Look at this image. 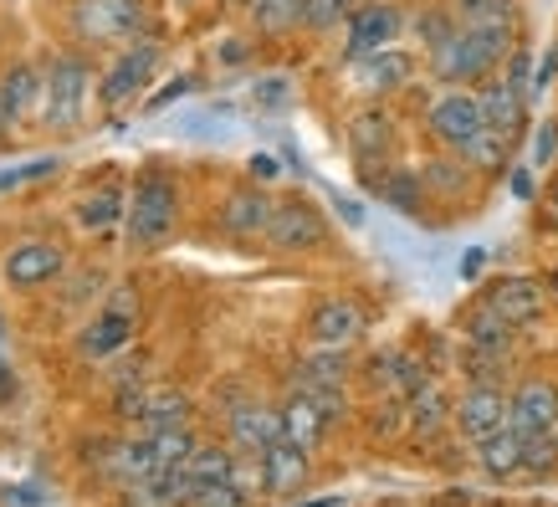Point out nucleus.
I'll use <instances>...</instances> for the list:
<instances>
[{"label":"nucleus","instance_id":"nucleus-1","mask_svg":"<svg viewBox=\"0 0 558 507\" xmlns=\"http://www.w3.org/2000/svg\"><path fill=\"white\" fill-rule=\"evenodd\" d=\"M512 36H492V32H472V26H457L446 36L430 57V72H436L446 87H472V83H487L492 72H502V62L512 57Z\"/></svg>","mask_w":558,"mask_h":507},{"label":"nucleus","instance_id":"nucleus-2","mask_svg":"<svg viewBox=\"0 0 558 507\" xmlns=\"http://www.w3.org/2000/svg\"><path fill=\"white\" fill-rule=\"evenodd\" d=\"M174 210H180V190H174L170 169H138L134 190H129V241L138 252H159L174 231Z\"/></svg>","mask_w":558,"mask_h":507},{"label":"nucleus","instance_id":"nucleus-3","mask_svg":"<svg viewBox=\"0 0 558 507\" xmlns=\"http://www.w3.org/2000/svg\"><path fill=\"white\" fill-rule=\"evenodd\" d=\"M87 77H93V68H87V57H77V51H57L47 62V72H41V123H51V129H77V119H83V102H87Z\"/></svg>","mask_w":558,"mask_h":507},{"label":"nucleus","instance_id":"nucleus-4","mask_svg":"<svg viewBox=\"0 0 558 507\" xmlns=\"http://www.w3.org/2000/svg\"><path fill=\"white\" fill-rule=\"evenodd\" d=\"M72 32L87 47H108V41H129V36L149 32V11L144 0H77L72 5Z\"/></svg>","mask_w":558,"mask_h":507},{"label":"nucleus","instance_id":"nucleus-5","mask_svg":"<svg viewBox=\"0 0 558 507\" xmlns=\"http://www.w3.org/2000/svg\"><path fill=\"white\" fill-rule=\"evenodd\" d=\"M425 129L436 144H446L451 154H461L482 129H487V113H482V98L472 87H446L430 108H425Z\"/></svg>","mask_w":558,"mask_h":507},{"label":"nucleus","instance_id":"nucleus-6","mask_svg":"<svg viewBox=\"0 0 558 507\" xmlns=\"http://www.w3.org/2000/svg\"><path fill=\"white\" fill-rule=\"evenodd\" d=\"M262 241H267L271 252H288V256L318 252L323 241H328V220H323V210L307 195H292V201H277Z\"/></svg>","mask_w":558,"mask_h":507},{"label":"nucleus","instance_id":"nucleus-7","mask_svg":"<svg viewBox=\"0 0 558 507\" xmlns=\"http://www.w3.org/2000/svg\"><path fill=\"white\" fill-rule=\"evenodd\" d=\"M400 32H405V11H400V5L364 0L354 16H349V26H343V57L359 62V57H369V51H385Z\"/></svg>","mask_w":558,"mask_h":507},{"label":"nucleus","instance_id":"nucleus-8","mask_svg":"<svg viewBox=\"0 0 558 507\" xmlns=\"http://www.w3.org/2000/svg\"><path fill=\"white\" fill-rule=\"evenodd\" d=\"M395 149V119H389L385 108H364L349 119V154H354L359 174H364V185H379V174H385V159Z\"/></svg>","mask_w":558,"mask_h":507},{"label":"nucleus","instance_id":"nucleus-9","mask_svg":"<svg viewBox=\"0 0 558 507\" xmlns=\"http://www.w3.org/2000/svg\"><path fill=\"white\" fill-rule=\"evenodd\" d=\"M508 410H512V395L502 385H466L461 400L451 406V421H457V431L476 446L482 436L508 425Z\"/></svg>","mask_w":558,"mask_h":507},{"label":"nucleus","instance_id":"nucleus-10","mask_svg":"<svg viewBox=\"0 0 558 507\" xmlns=\"http://www.w3.org/2000/svg\"><path fill=\"white\" fill-rule=\"evenodd\" d=\"M226 436H231L241 457H262L267 446L282 440V410L262 406V400H236L226 410Z\"/></svg>","mask_w":558,"mask_h":507},{"label":"nucleus","instance_id":"nucleus-11","mask_svg":"<svg viewBox=\"0 0 558 507\" xmlns=\"http://www.w3.org/2000/svg\"><path fill=\"white\" fill-rule=\"evenodd\" d=\"M154 72H159V47H154V41H134V47L108 68V77H102V102H108V108L134 102L138 93L154 83Z\"/></svg>","mask_w":558,"mask_h":507},{"label":"nucleus","instance_id":"nucleus-12","mask_svg":"<svg viewBox=\"0 0 558 507\" xmlns=\"http://www.w3.org/2000/svg\"><path fill=\"white\" fill-rule=\"evenodd\" d=\"M482 303H487L497 318H508L512 328H527V323L543 318V307H548V292H543L533 277H497V282H487Z\"/></svg>","mask_w":558,"mask_h":507},{"label":"nucleus","instance_id":"nucleus-13","mask_svg":"<svg viewBox=\"0 0 558 507\" xmlns=\"http://www.w3.org/2000/svg\"><path fill=\"white\" fill-rule=\"evenodd\" d=\"M508 425L518 431V436L558 431V385H548V379H523V385L512 389Z\"/></svg>","mask_w":558,"mask_h":507},{"label":"nucleus","instance_id":"nucleus-14","mask_svg":"<svg viewBox=\"0 0 558 507\" xmlns=\"http://www.w3.org/2000/svg\"><path fill=\"white\" fill-rule=\"evenodd\" d=\"M482 113H487V129H497V134L518 138L527 123V93L518 83H512L508 72H492L487 83H482Z\"/></svg>","mask_w":558,"mask_h":507},{"label":"nucleus","instance_id":"nucleus-15","mask_svg":"<svg viewBox=\"0 0 558 507\" xmlns=\"http://www.w3.org/2000/svg\"><path fill=\"white\" fill-rule=\"evenodd\" d=\"M271 210H277V201H271L267 190L256 185H241L226 195V205H220V231L236 241H252V237H267V220Z\"/></svg>","mask_w":558,"mask_h":507},{"label":"nucleus","instance_id":"nucleus-16","mask_svg":"<svg viewBox=\"0 0 558 507\" xmlns=\"http://www.w3.org/2000/svg\"><path fill=\"white\" fill-rule=\"evenodd\" d=\"M62 246L57 241H21L16 252L5 256V282L11 288H47V282H57V271H62Z\"/></svg>","mask_w":558,"mask_h":507},{"label":"nucleus","instance_id":"nucleus-17","mask_svg":"<svg viewBox=\"0 0 558 507\" xmlns=\"http://www.w3.org/2000/svg\"><path fill=\"white\" fill-rule=\"evenodd\" d=\"M364 307L354 303V298H323L318 307H313V318H307V334H313V343H328V349H349L359 334H364Z\"/></svg>","mask_w":558,"mask_h":507},{"label":"nucleus","instance_id":"nucleus-18","mask_svg":"<svg viewBox=\"0 0 558 507\" xmlns=\"http://www.w3.org/2000/svg\"><path fill=\"white\" fill-rule=\"evenodd\" d=\"M307 457H313V451L292 446L288 436L277 440V446H267V451H262V492H267V497H292V492H303L307 472H313Z\"/></svg>","mask_w":558,"mask_h":507},{"label":"nucleus","instance_id":"nucleus-19","mask_svg":"<svg viewBox=\"0 0 558 507\" xmlns=\"http://www.w3.org/2000/svg\"><path fill=\"white\" fill-rule=\"evenodd\" d=\"M415 77V57L400 47H385V51H369L354 62V83L364 93H400V87Z\"/></svg>","mask_w":558,"mask_h":507},{"label":"nucleus","instance_id":"nucleus-20","mask_svg":"<svg viewBox=\"0 0 558 507\" xmlns=\"http://www.w3.org/2000/svg\"><path fill=\"white\" fill-rule=\"evenodd\" d=\"M190 503V476L185 467H170V472H149L129 482V507H185Z\"/></svg>","mask_w":558,"mask_h":507},{"label":"nucleus","instance_id":"nucleus-21","mask_svg":"<svg viewBox=\"0 0 558 507\" xmlns=\"http://www.w3.org/2000/svg\"><path fill=\"white\" fill-rule=\"evenodd\" d=\"M282 436H288L292 446H303V451H318L323 436H328V415L307 400L303 389H292L288 406H282Z\"/></svg>","mask_w":558,"mask_h":507},{"label":"nucleus","instance_id":"nucleus-22","mask_svg":"<svg viewBox=\"0 0 558 507\" xmlns=\"http://www.w3.org/2000/svg\"><path fill=\"white\" fill-rule=\"evenodd\" d=\"M461 26L472 32H492V36H512L518 41V0H451Z\"/></svg>","mask_w":558,"mask_h":507},{"label":"nucleus","instance_id":"nucleus-23","mask_svg":"<svg viewBox=\"0 0 558 507\" xmlns=\"http://www.w3.org/2000/svg\"><path fill=\"white\" fill-rule=\"evenodd\" d=\"M476 467L487 476H497V482H508V476L523 472V436L512 431V425H502V431H492V436L476 440Z\"/></svg>","mask_w":558,"mask_h":507},{"label":"nucleus","instance_id":"nucleus-24","mask_svg":"<svg viewBox=\"0 0 558 507\" xmlns=\"http://www.w3.org/2000/svg\"><path fill=\"white\" fill-rule=\"evenodd\" d=\"M461 334H466V349H487V354H508L512 349V328L508 318H497L487 303H476L466 318H461Z\"/></svg>","mask_w":558,"mask_h":507},{"label":"nucleus","instance_id":"nucleus-25","mask_svg":"<svg viewBox=\"0 0 558 507\" xmlns=\"http://www.w3.org/2000/svg\"><path fill=\"white\" fill-rule=\"evenodd\" d=\"M349 379V349H328L318 343L313 354L298 359V374H292V385H323V389H343Z\"/></svg>","mask_w":558,"mask_h":507},{"label":"nucleus","instance_id":"nucleus-26","mask_svg":"<svg viewBox=\"0 0 558 507\" xmlns=\"http://www.w3.org/2000/svg\"><path fill=\"white\" fill-rule=\"evenodd\" d=\"M129 338H134V318H119V313H108V307H102L98 318L83 328L77 349H83L87 359H108V354H119Z\"/></svg>","mask_w":558,"mask_h":507},{"label":"nucleus","instance_id":"nucleus-27","mask_svg":"<svg viewBox=\"0 0 558 507\" xmlns=\"http://www.w3.org/2000/svg\"><path fill=\"white\" fill-rule=\"evenodd\" d=\"M512 144H518V138L497 134V129H482V134L461 149V159H466L476 174H508L512 169Z\"/></svg>","mask_w":558,"mask_h":507},{"label":"nucleus","instance_id":"nucleus-28","mask_svg":"<svg viewBox=\"0 0 558 507\" xmlns=\"http://www.w3.org/2000/svg\"><path fill=\"white\" fill-rule=\"evenodd\" d=\"M405 415H410V431H415V436H436L440 425H446V415H451V406H446L440 385H430V379H425V385L405 400Z\"/></svg>","mask_w":558,"mask_h":507},{"label":"nucleus","instance_id":"nucleus-29","mask_svg":"<svg viewBox=\"0 0 558 507\" xmlns=\"http://www.w3.org/2000/svg\"><path fill=\"white\" fill-rule=\"evenodd\" d=\"M374 195H385L400 216H415L421 201H425V180L415 174V169H385V174H379V185H374Z\"/></svg>","mask_w":558,"mask_h":507},{"label":"nucleus","instance_id":"nucleus-30","mask_svg":"<svg viewBox=\"0 0 558 507\" xmlns=\"http://www.w3.org/2000/svg\"><path fill=\"white\" fill-rule=\"evenodd\" d=\"M201 440L190 425H170V431H149V457H154V472H170V467H185L190 451Z\"/></svg>","mask_w":558,"mask_h":507},{"label":"nucleus","instance_id":"nucleus-31","mask_svg":"<svg viewBox=\"0 0 558 507\" xmlns=\"http://www.w3.org/2000/svg\"><path fill=\"white\" fill-rule=\"evenodd\" d=\"M252 26L262 36H292L303 26V0H252Z\"/></svg>","mask_w":558,"mask_h":507},{"label":"nucleus","instance_id":"nucleus-32","mask_svg":"<svg viewBox=\"0 0 558 507\" xmlns=\"http://www.w3.org/2000/svg\"><path fill=\"white\" fill-rule=\"evenodd\" d=\"M236 472V446H195L185 461L190 482H231Z\"/></svg>","mask_w":558,"mask_h":507},{"label":"nucleus","instance_id":"nucleus-33","mask_svg":"<svg viewBox=\"0 0 558 507\" xmlns=\"http://www.w3.org/2000/svg\"><path fill=\"white\" fill-rule=\"evenodd\" d=\"M364 0H303V26L313 36H328L339 32V26H349V16H354Z\"/></svg>","mask_w":558,"mask_h":507},{"label":"nucleus","instance_id":"nucleus-34","mask_svg":"<svg viewBox=\"0 0 558 507\" xmlns=\"http://www.w3.org/2000/svg\"><path fill=\"white\" fill-rule=\"evenodd\" d=\"M0 98L11 108V119H21L32 102H41V77L32 68H11L5 72V83H0Z\"/></svg>","mask_w":558,"mask_h":507},{"label":"nucleus","instance_id":"nucleus-35","mask_svg":"<svg viewBox=\"0 0 558 507\" xmlns=\"http://www.w3.org/2000/svg\"><path fill=\"white\" fill-rule=\"evenodd\" d=\"M476 169L466 165V159H436V165H425V190H436V195H446V201H451V195H461V185H466V180H472Z\"/></svg>","mask_w":558,"mask_h":507},{"label":"nucleus","instance_id":"nucleus-36","mask_svg":"<svg viewBox=\"0 0 558 507\" xmlns=\"http://www.w3.org/2000/svg\"><path fill=\"white\" fill-rule=\"evenodd\" d=\"M457 26H461V21H457V11H451V5H425L421 16H415V36L425 41V51H436L446 36L457 32Z\"/></svg>","mask_w":558,"mask_h":507},{"label":"nucleus","instance_id":"nucleus-37","mask_svg":"<svg viewBox=\"0 0 558 507\" xmlns=\"http://www.w3.org/2000/svg\"><path fill=\"white\" fill-rule=\"evenodd\" d=\"M185 507H252V497L236 482H190Z\"/></svg>","mask_w":558,"mask_h":507},{"label":"nucleus","instance_id":"nucleus-38","mask_svg":"<svg viewBox=\"0 0 558 507\" xmlns=\"http://www.w3.org/2000/svg\"><path fill=\"white\" fill-rule=\"evenodd\" d=\"M558 467V431H543V436H523V472L548 476Z\"/></svg>","mask_w":558,"mask_h":507},{"label":"nucleus","instance_id":"nucleus-39","mask_svg":"<svg viewBox=\"0 0 558 507\" xmlns=\"http://www.w3.org/2000/svg\"><path fill=\"white\" fill-rule=\"evenodd\" d=\"M119 216H123L119 190H98V195H87V201L77 205V220H83V226H113Z\"/></svg>","mask_w":558,"mask_h":507},{"label":"nucleus","instance_id":"nucleus-40","mask_svg":"<svg viewBox=\"0 0 558 507\" xmlns=\"http://www.w3.org/2000/svg\"><path fill=\"white\" fill-rule=\"evenodd\" d=\"M57 174V159H32V165H11V169H0V195H11V190L21 185H36V180H51Z\"/></svg>","mask_w":558,"mask_h":507},{"label":"nucleus","instance_id":"nucleus-41","mask_svg":"<svg viewBox=\"0 0 558 507\" xmlns=\"http://www.w3.org/2000/svg\"><path fill=\"white\" fill-rule=\"evenodd\" d=\"M558 159V119H543L533 134V165H554Z\"/></svg>","mask_w":558,"mask_h":507},{"label":"nucleus","instance_id":"nucleus-42","mask_svg":"<svg viewBox=\"0 0 558 507\" xmlns=\"http://www.w3.org/2000/svg\"><path fill=\"white\" fill-rule=\"evenodd\" d=\"M108 313H119V318H134L138 323V292L129 288V282H119V288L108 292Z\"/></svg>","mask_w":558,"mask_h":507},{"label":"nucleus","instance_id":"nucleus-43","mask_svg":"<svg viewBox=\"0 0 558 507\" xmlns=\"http://www.w3.org/2000/svg\"><path fill=\"white\" fill-rule=\"evenodd\" d=\"M554 83H558V47H548V51H543V62L533 68V93L543 98V93H548Z\"/></svg>","mask_w":558,"mask_h":507},{"label":"nucleus","instance_id":"nucleus-44","mask_svg":"<svg viewBox=\"0 0 558 507\" xmlns=\"http://www.w3.org/2000/svg\"><path fill=\"white\" fill-rule=\"evenodd\" d=\"M190 87H195V77H180V83H170V87H159V93H154L149 98V113H159V108H170L174 98H185Z\"/></svg>","mask_w":558,"mask_h":507},{"label":"nucleus","instance_id":"nucleus-45","mask_svg":"<svg viewBox=\"0 0 558 507\" xmlns=\"http://www.w3.org/2000/svg\"><path fill=\"white\" fill-rule=\"evenodd\" d=\"M508 185L518 201H533V174H527V169H508Z\"/></svg>","mask_w":558,"mask_h":507},{"label":"nucleus","instance_id":"nucleus-46","mask_svg":"<svg viewBox=\"0 0 558 507\" xmlns=\"http://www.w3.org/2000/svg\"><path fill=\"white\" fill-rule=\"evenodd\" d=\"M16 395V379H11V364H5V334H0V400Z\"/></svg>","mask_w":558,"mask_h":507},{"label":"nucleus","instance_id":"nucleus-47","mask_svg":"<svg viewBox=\"0 0 558 507\" xmlns=\"http://www.w3.org/2000/svg\"><path fill=\"white\" fill-rule=\"evenodd\" d=\"M425 507H472V497H466L461 487H451V492H440V497H430Z\"/></svg>","mask_w":558,"mask_h":507},{"label":"nucleus","instance_id":"nucleus-48","mask_svg":"<svg viewBox=\"0 0 558 507\" xmlns=\"http://www.w3.org/2000/svg\"><path fill=\"white\" fill-rule=\"evenodd\" d=\"M333 205H339V216L349 220V226H364V210H359V205L349 201V195H333Z\"/></svg>","mask_w":558,"mask_h":507},{"label":"nucleus","instance_id":"nucleus-49","mask_svg":"<svg viewBox=\"0 0 558 507\" xmlns=\"http://www.w3.org/2000/svg\"><path fill=\"white\" fill-rule=\"evenodd\" d=\"M288 98V83H262L256 87V102H282Z\"/></svg>","mask_w":558,"mask_h":507},{"label":"nucleus","instance_id":"nucleus-50","mask_svg":"<svg viewBox=\"0 0 558 507\" xmlns=\"http://www.w3.org/2000/svg\"><path fill=\"white\" fill-rule=\"evenodd\" d=\"M252 174L256 180H271V174H277V159H271V154H252Z\"/></svg>","mask_w":558,"mask_h":507},{"label":"nucleus","instance_id":"nucleus-51","mask_svg":"<svg viewBox=\"0 0 558 507\" xmlns=\"http://www.w3.org/2000/svg\"><path fill=\"white\" fill-rule=\"evenodd\" d=\"M482 271V252H466V262H461V277H476Z\"/></svg>","mask_w":558,"mask_h":507},{"label":"nucleus","instance_id":"nucleus-52","mask_svg":"<svg viewBox=\"0 0 558 507\" xmlns=\"http://www.w3.org/2000/svg\"><path fill=\"white\" fill-rule=\"evenodd\" d=\"M298 507H339V497H318V503H298Z\"/></svg>","mask_w":558,"mask_h":507},{"label":"nucleus","instance_id":"nucleus-53","mask_svg":"<svg viewBox=\"0 0 558 507\" xmlns=\"http://www.w3.org/2000/svg\"><path fill=\"white\" fill-rule=\"evenodd\" d=\"M487 507H508V503H487ZM518 507H543V503H538V497H533V503H518Z\"/></svg>","mask_w":558,"mask_h":507},{"label":"nucleus","instance_id":"nucleus-54","mask_svg":"<svg viewBox=\"0 0 558 507\" xmlns=\"http://www.w3.org/2000/svg\"><path fill=\"white\" fill-rule=\"evenodd\" d=\"M548 292H554V303H558V271H554V277H548Z\"/></svg>","mask_w":558,"mask_h":507},{"label":"nucleus","instance_id":"nucleus-55","mask_svg":"<svg viewBox=\"0 0 558 507\" xmlns=\"http://www.w3.org/2000/svg\"><path fill=\"white\" fill-rule=\"evenodd\" d=\"M389 507H405V503H389Z\"/></svg>","mask_w":558,"mask_h":507}]
</instances>
